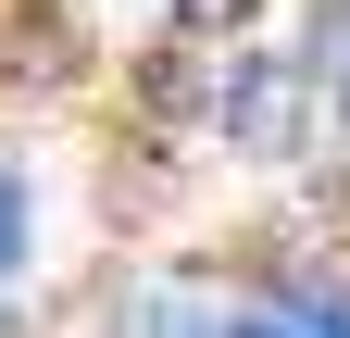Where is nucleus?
<instances>
[{"mask_svg": "<svg viewBox=\"0 0 350 338\" xmlns=\"http://www.w3.org/2000/svg\"><path fill=\"white\" fill-rule=\"evenodd\" d=\"M13 238H25V188L0 176V276H13Z\"/></svg>", "mask_w": 350, "mask_h": 338, "instance_id": "4", "label": "nucleus"}, {"mask_svg": "<svg viewBox=\"0 0 350 338\" xmlns=\"http://www.w3.org/2000/svg\"><path fill=\"white\" fill-rule=\"evenodd\" d=\"M250 13H262V0H175V25H188V38H238Z\"/></svg>", "mask_w": 350, "mask_h": 338, "instance_id": "3", "label": "nucleus"}, {"mask_svg": "<svg viewBox=\"0 0 350 338\" xmlns=\"http://www.w3.org/2000/svg\"><path fill=\"white\" fill-rule=\"evenodd\" d=\"M238 338H350V301H288V313H250Z\"/></svg>", "mask_w": 350, "mask_h": 338, "instance_id": "2", "label": "nucleus"}, {"mask_svg": "<svg viewBox=\"0 0 350 338\" xmlns=\"http://www.w3.org/2000/svg\"><path fill=\"white\" fill-rule=\"evenodd\" d=\"M226 125H238V138H262V151H288V138H300V75H288V63H262V75H238V101H226Z\"/></svg>", "mask_w": 350, "mask_h": 338, "instance_id": "1", "label": "nucleus"}]
</instances>
